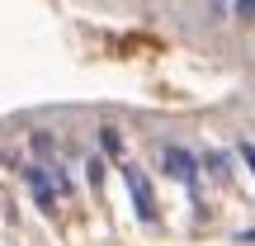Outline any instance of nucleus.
Wrapping results in <instances>:
<instances>
[{"instance_id":"obj_1","label":"nucleus","mask_w":255,"mask_h":246,"mask_svg":"<svg viewBox=\"0 0 255 246\" xmlns=\"http://www.w3.org/2000/svg\"><path fill=\"white\" fill-rule=\"evenodd\" d=\"M161 171L170 175V180H180L184 190H199V171H203V161L189 152V147L165 142V147H161Z\"/></svg>"},{"instance_id":"obj_2","label":"nucleus","mask_w":255,"mask_h":246,"mask_svg":"<svg viewBox=\"0 0 255 246\" xmlns=\"http://www.w3.org/2000/svg\"><path fill=\"white\" fill-rule=\"evenodd\" d=\"M19 175H24V185H28V194H33L38 209H43V213H57V204H62V190H57L52 171H47L43 161H28Z\"/></svg>"},{"instance_id":"obj_3","label":"nucleus","mask_w":255,"mask_h":246,"mask_svg":"<svg viewBox=\"0 0 255 246\" xmlns=\"http://www.w3.org/2000/svg\"><path fill=\"white\" fill-rule=\"evenodd\" d=\"M123 180H128V190H132L137 218H142V223H156V194H151V185L142 180V171H137V166H123Z\"/></svg>"},{"instance_id":"obj_4","label":"nucleus","mask_w":255,"mask_h":246,"mask_svg":"<svg viewBox=\"0 0 255 246\" xmlns=\"http://www.w3.org/2000/svg\"><path fill=\"white\" fill-rule=\"evenodd\" d=\"M199 161H203V171H208L218 185H227V180H232V156H227V152H203Z\"/></svg>"},{"instance_id":"obj_5","label":"nucleus","mask_w":255,"mask_h":246,"mask_svg":"<svg viewBox=\"0 0 255 246\" xmlns=\"http://www.w3.org/2000/svg\"><path fill=\"white\" fill-rule=\"evenodd\" d=\"M100 147H104V156H123V137H119V128H100Z\"/></svg>"},{"instance_id":"obj_6","label":"nucleus","mask_w":255,"mask_h":246,"mask_svg":"<svg viewBox=\"0 0 255 246\" xmlns=\"http://www.w3.org/2000/svg\"><path fill=\"white\" fill-rule=\"evenodd\" d=\"M28 142H33V156H38V161H47V156L57 152V142H52V133H33V137H28Z\"/></svg>"},{"instance_id":"obj_7","label":"nucleus","mask_w":255,"mask_h":246,"mask_svg":"<svg viewBox=\"0 0 255 246\" xmlns=\"http://www.w3.org/2000/svg\"><path fill=\"white\" fill-rule=\"evenodd\" d=\"M85 175H90V185H95V190L104 185V161H100V156H90V161H85Z\"/></svg>"},{"instance_id":"obj_8","label":"nucleus","mask_w":255,"mask_h":246,"mask_svg":"<svg viewBox=\"0 0 255 246\" xmlns=\"http://www.w3.org/2000/svg\"><path fill=\"white\" fill-rule=\"evenodd\" d=\"M237 156L251 166V175H255V142H241V147H237Z\"/></svg>"},{"instance_id":"obj_9","label":"nucleus","mask_w":255,"mask_h":246,"mask_svg":"<svg viewBox=\"0 0 255 246\" xmlns=\"http://www.w3.org/2000/svg\"><path fill=\"white\" fill-rule=\"evenodd\" d=\"M232 9H237V19H251V14H255V0H237Z\"/></svg>"},{"instance_id":"obj_10","label":"nucleus","mask_w":255,"mask_h":246,"mask_svg":"<svg viewBox=\"0 0 255 246\" xmlns=\"http://www.w3.org/2000/svg\"><path fill=\"white\" fill-rule=\"evenodd\" d=\"M237 242H241V246H255V228H251V232H241Z\"/></svg>"},{"instance_id":"obj_11","label":"nucleus","mask_w":255,"mask_h":246,"mask_svg":"<svg viewBox=\"0 0 255 246\" xmlns=\"http://www.w3.org/2000/svg\"><path fill=\"white\" fill-rule=\"evenodd\" d=\"M213 5H222V0H213Z\"/></svg>"}]
</instances>
